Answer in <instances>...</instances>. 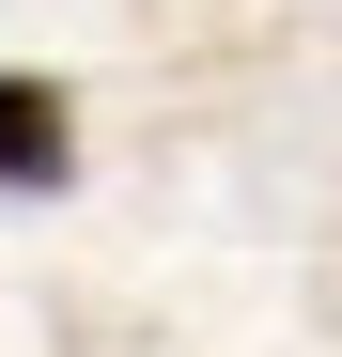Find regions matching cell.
<instances>
[{
	"label": "cell",
	"instance_id": "cell-1",
	"mask_svg": "<svg viewBox=\"0 0 342 357\" xmlns=\"http://www.w3.org/2000/svg\"><path fill=\"white\" fill-rule=\"evenodd\" d=\"M63 171H78V109H63V78L0 63V187H63Z\"/></svg>",
	"mask_w": 342,
	"mask_h": 357
}]
</instances>
